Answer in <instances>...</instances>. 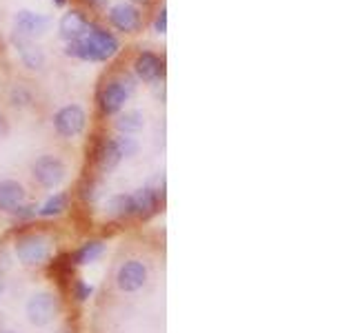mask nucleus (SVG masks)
Returning <instances> with one entry per match:
<instances>
[{"mask_svg": "<svg viewBox=\"0 0 356 333\" xmlns=\"http://www.w3.org/2000/svg\"><path fill=\"white\" fill-rule=\"evenodd\" d=\"M11 253L25 269H42L56 255V240L42 229H25L11 242Z\"/></svg>", "mask_w": 356, "mask_h": 333, "instance_id": "f257e3e1", "label": "nucleus"}, {"mask_svg": "<svg viewBox=\"0 0 356 333\" xmlns=\"http://www.w3.org/2000/svg\"><path fill=\"white\" fill-rule=\"evenodd\" d=\"M118 47L120 44L116 36H111L103 27L89 22L87 31L78 40H72L67 44L65 53L74 56V58H81V60H89V62H103V60H109L111 56H116Z\"/></svg>", "mask_w": 356, "mask_h": 333, "instance_id": "f03ea898", "label": "nucleus"}, {"mask_svg": "<svg viewBox=\"0 0 356 333\" xmlns=\"http://www.w3.org/2000/svg\"><path fill=\"white\" fill-rule=\"evenodd\" d=\"M60 314H63V300L56 291H49V289L31 293L25 302L27 322L36 329L51 327L60 318Z\"/></svg>", "mask_w": 356, "mask_h": 333, "instance_id": "7ed1b4c3", "label": "nucleus"}, {"mask_svg": "<svg viewBox=\"0 0 356 333\" xmlns=\"http://www.w3.org/2000/svg\"><path fill=\"white\" fill-rule=\"evenodd\" d=\"M134 89H136V85H134V78H129L127 74L111 78V80L103 89H100V94H98L100 111H103L105 116L120 114V109L125 107L129 96L134 94Z\"/></svg>", "mask_w": 356, "mask_h": 333, "instance_id": "20e7f679", "label": "nucleus"}, {"mask_svg": "<svg viewBox=\"0 0 356 333\" xmlns=\"http://www.w3.org/2000/svg\"><path fill=\"white\" fill-rule=\"evenodd\" d=\"M114 282L120 293H138L149 284V266L140 258H127L116 266Z\"/></svg>", "mask_w": 356, "mask_h": 333, "instance_id": "39448f33", "label": "nucleus"}, {"mask_svg": "<svg viewBox=\"0 0 356 333\" xmlns=\"http://www.w3.org/2000/svg\"><path fill=\"white\" fill-rule=\"evenodd\" d=\"M31 178L40 189H44V191H54V189H58L65 182L67 164L58 155L44 153L31 162Z\"/></svg>", "mask_w": 356, "mask_h": 333, "instance_id": "423d86ee", "label": "nucleus"}, {"mask_svg": "<svg viewBox=\"0 0 356 333\" xmlns=\"http://www.w3.org/2000/svg\"><path fill=\"white\" fill-rule=\"evenodd\" d=\"M131 198V216L134 220H149L161 211L163 205V187L145 185L129 194Z\"/></svg>", "mask_w": 356, "mask_h": 333, "instance_id": "0eeeda50", "label": "nucleus"}, {"mask_svg": "<svg viewBox=\"0 0 356 333\" xmlns=\"http://www.w3.org/2000/svg\"><path fill=\"white\" fill-rule=\"evenodd\" d=\"M87 125V114L81 105H65L54 114V129L63 138L81 136Z\"/></svg>", "mask_w": 356, "mask_h": 333, "instance_id": "6e6552de", "label": "nucleus"}, {"mask_svg": "<svg viewBox=\"0 0 356 333\" xmlns=\"http://www.w3.org/2000/svg\"><path fill=\"white\" fill-rule=\"evenodd\" d=\"M27 200L29 196L22 182L14 180V178H3V180H0V214L11 216L20 205H25Z\"/></svg>", "mask_w": 356, "mask_h": 333, "instance_id": "1a4fd4ad", "label": "nucleus"}, {"mask_svg": "<svg viewBox=\"0 0 356 333\" xmlns=\"http://www.w3.org/2000/svg\"><path fill=\"white\" fill-rule=\"evenodd\" d=\"M14 25H16V33L22 38H31V36H40L49 29L51 20L47 16H40V14H33V11L22 9L16 14L14 18Z\"/></svg>", "mask_w": 356, "mask_h": 333, "instance_id": "9d476101", "label": "nucleus"}, {"mask_svg": "<svg viewBox=\"0 0 356 333\" xmlns=\"http://www.w3.org/2000/svg\"><path fill=\"white\" fill-rule=\"evenodd\" d=\"M94 160L100 173H111L116 166L125 160L116 144V138H103L98 142V147L94 151Z\"/></svg>", "mask_w": 356, "mask_h": 333, "instance_id": "9b49d317", "label": "nucleus"}, {"mask_svg": "<svg viewBox=\"0 0 356 333\" xmlns=\"http://www.w3.org/2000/svg\"><path fill=\"white\" fill-rule=\"evenodd\" d=\"M107 249L105 240L100 238H92V240H85L83 244H78L74 251H70V260L76 266H87V264H94L96 260L103 258V253Z\"/></svg>", "mask_w": 356, "mask_h": 333, "instance_id": "f8f14e48", "label": "nucleus"}, {"mask_svg": "<svg viewBox=\"0 0 356 333\" xmlns=\"http://www.w3.org/2000/svg\"><path fill=\"white\" fill-rule=\"evenodd\" d=\"M134 71H136V76L140 78V80L154 83V80H159V78H163L165 67H163V60L156 53L143 51V53H138V58L134 60Z\"/></svg>", "mask_w": 356, "mask_h": 333, "instance_id": "ddd939ff", "label": "nucleus"}, {"mask_svg": "<svg viewBox=\"0 0 356 333\" xmlns=\"http://www.w3.org/2000/svg\"><path fill=\"white\" fill-rule=\"evenodd\" d=\"M109 20H111V25H114L116 29L125 31V33H131V31H136L140 27V14H138V9L131 7V5H125V3L111 7Z\"/></svg>", "mask_w": 356, "mask_h": 333, "instance_id": "4468645a", "label": "nucleus"}, {"mask_svg": "<svg viewBox=\"0 0 356 333\" xmlns=\"http://www.w3.org/2000/svg\"><path fill=\"white\" fill-rule=\"evenodd\" d=\"M72 209V194L70 191H56L51 194L42 205H38V218L40 220H54L65 216Z\"/></svg>", "mask_w": 356, "mask_h": 333, "instance_id": "2eb2a0df", "label": "nucleus"}, {"mask_svg": "<svg viewBox=\"0 0 356 333\" xmlns=\"http://www.w3.org/2000/svg\"><path fill=\"white\" fill-rule=\"evenodd\" d=\"M14 44L20 53V60L27 69H42L44 67V53L38 44H33L29 38H22L18 33H14Z\"/></svg>", "mask_w": 356, "mask_h": 333, "instance_id": "dca6fc26", "label": "nucleus"}, {"mask_svg": "<svg viewBox=\"0 0 356 333\" xmlns=\"http://www.w3.org/2000/svg\"><path fill=\"white\" fill-rule=\"evenodd\" d=\"M74 269L76 266L72 264L70 260V253H60V255H54V258L49 260L47 264V271L49 275L56 280V284L63 287V289H70L72 280H74Z\"/></svg>", "mask_w": 356, "mask_h": 333, "instance_id": "f3484780", "label": "nucleus"}, {"mask_svg": "<svg viewBox=\"0 0 356 333\" xmlns=\"http://www.w3.org/2000/svg\"><path fill=\"white\" fill-rule=\"evenodd\" d=\"M87 25H89V20L81 14V11H76V9L67 11V14L60 18V25H58L60 38L70 40V42L72 40H78L87 31Z\"/></svg>", "mask_w": 356, "mask_h": 333, "instance_id": "a211bd4d", "label": "nucleus"}, {"mask_svg": "<svg viewBox=\"0 0 356 333\" xmlns=\"http://www.w3.org/2000/svg\"><path fill=\"white\" fill-rule=\"evenodd\" d=\"M105 216L111 222H127V220H134L129 194H114V196H109L107 203H105Z\"/></svg>", "mask_w": 356, "mask_h": 333, "instance_id": "6ab92c4d", "label": "nucleus"}, {"mask_svg": "<svg viewBox=\"0 0 356 333\" xmlns=\"http://www.w3.org/2000/svg\"><path fill=\"white\" fill-rule=\"evenodd\" d=\"M114 127L120 136H134V133H140L145 129V116L138 109H129L118 114V118L114 120Z\"/></svg>", "mask_w": 356, "mask_h": 333, "instance_id": "aec40b11", "label": "nucleus"}, {"mask_svg": "<svg viewBox=\"0 0 356 333\" xmlns=\"http://www.w3.org/2000/svg\"><path fill=\"white\" fill-rule=\"evenodd\" d=\"M78 196H81L85 205H94L98 203V198L103 196V187H100V182L94 180V178H83V182L78 185Z\"/></svg>", "mask_w": 356, "mask_h": 333, "instance_id": "412c9836", "label": "nucleus"}, {"mask_svg": "<svg viewBox=\"0 0 356 333\" xmlns=\"http://www.w3.org/2000/svg\"><path fill=\"white\" fill-rule=\"evenodd\" d=\"M67 291H70V296L74 298V302L76 305H85L89 298H92V293H94V287L89 284V282H85L83 278H74L72 280V284H70V289H67Z\"/></svg>", "mask_w": 356, "mask_h": 333, "instance_id": "4be33fe9", "label": "nucleus"}, {"mask_svg": "<svg viewBox=\"0 0 356 333\" xmlns=\"http://www.w3.org/2000/svg\"><path fill=\"white\" fill-rule=\"evenodd\" d=\"M11 220H16L18 225H29V222L38 220V203H27L20 205L14 214H11Z\"/></svg>", "mask_w": 356, "mask_h": 333, "instance_id": "5701e85b", "label": "nucleus"}, {"mask_svg": "<svg viewBox=\"0 0 356 333\" xmlns=\"http://www.w3.org/2000/svg\"><path fill=\"white\" fill-rule=\"evenodd\" d=\"M116 138V144H118V149L122 153V158H134V155L138 153V142L134 140L131 136H114Z\"/></svg>", "mask_w": 356, "mask_h": 333, "instance_id": "b1692460", "label": "nucleus"}, {"mask_svg": "<svg viewBox=\"0 0 356 333\" xmlns=\"http://www.w3.org/2000/svg\"><path fill=\"white\" fill-rule=\"evenodd\" d=\"M14 253H11V247L7 244H0V275H7L11 269H14Z\"/></svg>", "mask_w": 356, "mask_h": 333, "instance_id": "393cba45", "label": "nucleus"}, {"mask_svg": "<svg viewBox=\"0 0 356 333\" xmlns=\"http://www.w3.org/2000/svg\"><path fill=\"white\" fill-rule=\"evenodd\" d=\"M29 103H31V94L25 92L22 87H18V89H14V92H11V105H16V107H27Z\"/></svg>", "mask_w": 356, "mask_h": 333, "instance_id": "a878e982", "label": "nucleus"}, {"mask_svg": "<svg viewBox=\"0 0 356 333\" xmlns=\"http://www.w3.org/2000/svg\"><path fill=\"white\" fill-rule=\"evenodd\" d=\"M154 31H156V33H165V31H167V9H165V7H161V11L156 14Z\"/></svg>", "mask_w": 356, "mask_h": 333, "instance_id": "bb28decb", "label": "nucleus"}, {"mask_svg": "<svg viewBox=\"0 0 356 333\" xmlns=\"http://www.w3.org/2000/svg\"><path fill=\"white\" fill-rule=\"evenodd\" d=\"M58 333H81V331H78V327L72 325V322H67V325H63V327L58 329Z\"/></svg>", "mask_w": 356, "mask_h": 333, "instance_id": "cd10ccee", "label": "nucleus"}, {"mask_svg": "<svg viewBox=\"0 0 356 333\" xmlns=\"http://www.w3.org/2000/svg\"><path fill=\"white\" fill-rule=\"evenodd\" d=\"M5 291H7V280H5V275H0V300H3Z\"/></svg>", "mask_w": 356, "mask_h": 333, "instance_id": "c85d7f7f", "label": "nucleus"}, {"mask_svg": "<svg viewBox=\"0 0 356 333\" xmlns=\"http://www.w3.org/2000/svg\"><path fill=\"white\" fill-rule=\"evenodd\" d=\"M7 329V322H5V318H3V314H0V333H3Z\"/></svg>", "mask_w": 356, "mask_h": 333, "instance_id": "c756f323", "label": "nucleus"}, {"mask_svg": "<svg viewBox=\"0 0 356 333\" xmlns=\"http://www.w3.org/2000/svg\"><path fill=\"white\" fill-rule=\"evenodd\" d=\"M65 3H67V0H54V5H56V7H63Z\"/></svg>", "mask_w": 356, "mask_h": 333, "instance_id": "7c9ffc66", "label": "nucleus"}, {"mask_svg": "<svg viewBox=\"0 0 356 333\" xmlns=\"http://www.w3.org/2000/svg\"><path fill=\"white\" fill-rule=\"evenodd\" d=\"M3 333H22V331H16V329H9V327H7V329H5Z\"/></svg>", "mask_w": 356, "mask_h": 333, "instance_id": "2f4dec72", "label": "nucleus"}, {"mask_svg": "<svg viewBox=\"0 0 356 333\" xmlns=\"http://www.w3.org/2000/svg\"><path fill=\"white\" fill-rule=\"evenodd\" d=\"M134 3H140V5H147L149 0H134Z\"/></svg>", "mask_w": 356, "mask_h": 333, "instance_id": "473e14b6", "label": "nucleus"}]
</instances>
